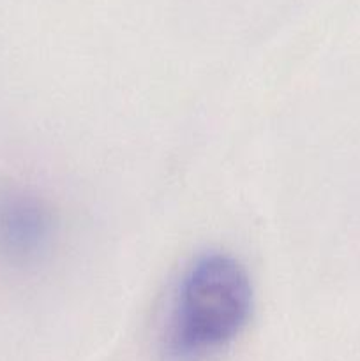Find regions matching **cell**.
<instances>
[{
    "label": "cell",
    "mask_w": 360,
    "mask_h": 361,
    "mask_svg": "<svg viewBox=\"0 0 360 361\" xmlns=\"http://www.w3.org/2000/svg\"><path fill=\"white\" fill-rule=\"evenodd\" d=\"M253 282L226 252L193 259L176 286L166 323V351L176 361H200L228 348L249 324Z\"/></svg>",
    "instance_id": "obj_1"
},
{
    "label": "cell",
    "mask_w": 360,
    "mask_h": 361,
    "mask_svg": "<svg viewBox=\"0 0 360 361\" xmlns=\"http://www.w3.org/2000/svg\"><path fill=\"white\" fill-rule=\"evenodd\" d=\"M56 215L49 203L28 190L0 192V261L30 267L44 259L56 240Z\"/></svg>",
    "instance_id": "obj_2"
}]
</instances>
